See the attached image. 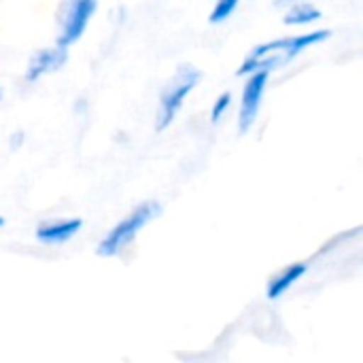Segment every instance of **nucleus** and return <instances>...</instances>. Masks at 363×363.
Masks as SVG:
<instances>
[{
	"mask_svg": "<svg viewBox=\"0 0 363 363\" xmlns=\"http://www.w3.org/2000/svg\"><path fill=\"white\" fill-rule=\"evenodd\" d=\"M230 106H232V94H230V91H223V94L215 100V104H213V108H211V121H213V123H219V121L223 119V115L230 111Z\"/></svg>",
	"mask_w": 363,
	"mask_h": 363,
	"instance_id": "9b49d317",
	"label": "nucleus"
},
{
	"mask_svg": "<svg viewBox=\"0 0 363 363\" xmlns=\"http://www.w3.org/2000/svg\"><path fill=\"white\" fill-rule=\"evenodd\" d=\"M4 225V217H0V228Z\"/></svg>",
	"mask_w": 363,
	"mask_h": 363,
	"instance_id": "ddd939ff",
	"label": "nucleus"
},
{
	"mask_svg": "<svg viewBox=\"0 0 363 363\" xmlns=\"http://www.w3.org/2000/svg\"><path fill=\"white\" fill-rule=\"evenodd\" d=\"M98 0H62L60 13H57V45L70 47L85 34L94 13H96Z\"/></svg>",
	"mask_w": 363,
	"mask_h": 363,
	"instance_id": "20e7f679",
	"label": "nucleus"
},
{
	"mask_svg": "<svg viewBox=\"0 0 363 363\" xmlns=\"http://www.w3.org/2000/svg\"><path fill=\"white\" fill-rule=\"evenodd\" d=\"M296 2H300V0H274L277 6H291V4H296Z\"/></svg>",
	"mask_w": 363,
	"mask_h": 363,
	"instance_id": "f8f14e48",
	"label": "nucleus"
},
{
	"mask_svg": "<svg viewBox=\"0 0 363 363\" xmlns=\"http://www.w3.org/2000/svg\"><path fill=\"white\" fill-rule=\"evenodd\" d=\"M81 228H83L81 219H57V221L40 223L36 230V240L49 247H57L72 240Z\"/></svg>",
	"mask_w": 363,
	"mask_h": 363,
	"instance_id": "0eeeda50",
	"label": "nucleus"
},
{
	"mask_svg": "<svg viewBox=\"0 0 363 363\" xmlns=\"http://www.w3.org/2000/svg\"><path fill=\"white\" fill-rule=\"evenodd\" d=\"M332 36V30H315V32H306V34H298V36H287V38H277L264 45H257L240 64L238 72L240 77H247L255 70H272V68H281L287 66L289 62H294L302 51H306L313 45H319L323 40H328Z\"/></svg>",
	"mask_w": 363,
	"mask_h": 363,
	"instance_id": "f257e3e1",
	"label": "nucleus"
},
{
	"mask_svg": "<svg viewBox=\"0 0 363 363\" xmlns=\"http://www.w3.org/2000/svg\"><path fill=\"white\" fill-rule=\"evenodd\" d=\"M238 4H240V0H217L213 11H211V15H208V21L215 23V26L228 21L236 13Z\"/></svg>",
	"mask_w": 363,
	"mask_h": 363,
	"instance_id": "9d476101",
	"label": "nucleus"
},
{
	"mask_svg": "<svg viewBox=\"0 0 363 363\" xmlns=\"http://www.w3.org/2000/svg\"><path fill=\"white\" fill-rule=\"evenodd\" d=\"M319 19H321V11L306 0H300L291 6H287V11L283 15L285 26H308Z\"/></svg>",
	"mask_w": 363,
	"mask_h": 363,
	"instance_id": "1a4fd4ad",
	"label": "nucleus"
},
{
	"mask_svg": "<svg viewBox=\"0 0 363 363\" xmlns=\"http://www.w3.org/2000/svg\"><path fill=\"white\" fill-rule=\"evenodd\" d=\"M68 60V47H62V45H53V47H45L40 51H36L30 62H28V68H26V81L28 83H34L55 70H60Z\"/></svg>",
	"mask_w": 363,
	"mask_h": 363,
	"instance_id": "423d86ee",
	"label": "nucleus"
},
{
	"mask_svg": "<svg viewBox=\"0 0 363 363\" xmlns=\"http://www.w3.org/2000/svg\"><path fill=\"white\" fill-rule=\"evenodd\" d=\"M306 270H308L306 264L296 262V264L287 266L283 272L274 274V277L270 279V283H268V289H266L268 300H279V298H283L296 283H300V281L304 279Z\"/></svg>",
	"mask_w": 363,
	"mask_h": 363,
	"instance_id": "6e6552de",
	"label": "nucleus"
},
{
	"mask_svg": "<svg viewBox=\"0 0 363 363\" xmlns=\"http://www.w3.org/2000/svg\"><path fill=\"white\" fill-rule=\"evenodd\" d=\"M2 96H4V94H2V87H0V100H2Z\"/></svg>",
	"mask_w": 363,
	"mask_h": 363,
	"instance_id": "4468645a",
	"label": "nucleus"
},
{
	"mask_svg": "<svg viewBox=\"0 0 363 363\" xmlns=\"http://www.w3.org/2000/svg\"><path fill=\"white\" fill-rule=\"evenodd\" d=\"M200 79H202V72L198 68H194V66H181L179 68L174 79L164 87V91L160 96V106H157V115H155L157 132H164L177 119L187 96L200 83Z\"/></svg>",
	"mask_w": 363,
	"mask_h": 363,
	"instance_id": "7ed1b4c3",
	"label": "nucleus"
},
{
	"mask_svg": "<svg viewBox=\"0 0 363 363\" xmlns=\"http://www.w3.org/2000/svg\"><path fill=\"white\" fill-rule=\"evenodd\" d=\"M160 213H162V206H160L157 202H151V200H149V202L138 204L128 217H123L119 223H115V225L111 228V232L100 240L96 253H98L100 257H115V255H119L121 251H125V249L136 240V236H138L153 219L160 217Z\"/></svg>",
	"mask_w": 363,
	"mask_h": 363,
	"instance_id": "f03ea898",
	"label": "nucleus"
},
{
	"mask_svg": "<svg viewBox=\"0 0 363 363\" xmlns=\"http://www.w3.org/2000/svg\"><path fill=\"white\" fill-rule=\"evenodd\" d=\"M270 81V70H255L249 74L245 87H242V96H240V108H238V130L240 134L249 132L253 128V123L259 117L262 111V102L266 96V87Z\"/></svg>",
	"mask_w": 363,
	"mask_h": 363,
	"instance_id": "39448f33",
	"label": "nucleus"
}]
</instances>
